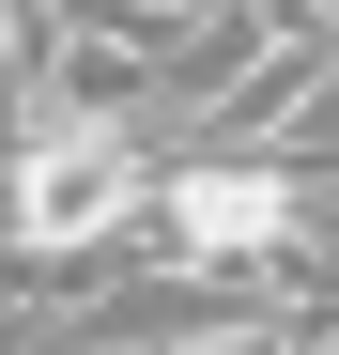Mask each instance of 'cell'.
<instances>
[{
    "instance_id": "6da1fadb",
    "label": "cell",
    "mask_w": 339,
    "mask_h": 355,
    "mask_svg": "<svg viewBox=\"0 0 339 355\" xmlns=\"http://www.w3.org/2000/svg\"><path fill=\"white\" fill-rule=\"evenodd\" d=\"M139 201H154V124H62V108H31V139L0 155V248L139 263Z\"/></svg>"
},
{
    "instance_id": "7a4b0ae2",
    "label": "cell",
    "mask_w": 339,
    "mask_h": 355,
    "mask_svg": "<svg viewBox=\"0 0 339 355\" xmlns=\"http://www.w3.org/2000/svg\"><path fill=\"white\" fill-rule=\"evenodd\" d=\"M309 216V186L247 139H185L154 155V201H139V263H201V278H247L277 232Z\"/></svg>"
},
{
    "instance_id": "3957f363",
    "label": "cell",
    "mask_w": 339,
    "mask_h": 355,
    "mask_svg": "<svg viewBox=\"0 0 339 355\" xmlns=\"http://www.w3.org/2000/svg\"><path fill=\"white\" fill-rule=\"evenodd\" d=\"M139 16H170V31H185V16H216V0H139Z\"/></svg>"
}]
</instances>
